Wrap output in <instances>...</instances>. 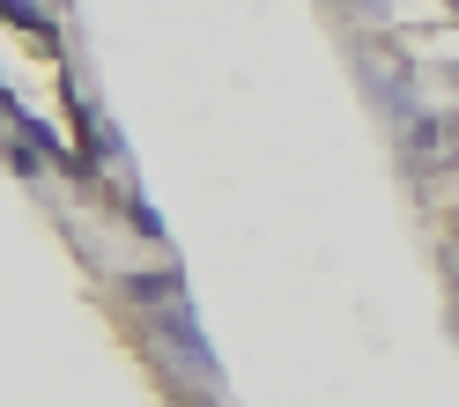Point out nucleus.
Here are the masks:
<instances>
[{"mask_svg":"<svg viewBox=\"0 0 459 407\" xmlns=\"http://www.w3.org/2000/svg\"><path fill=\"white\" fill-rule=\"evenodd\" d=\"M363 82H370V97H378L385 111H393V119H408V111H415V90H408V67H400V60H370V52H363Z\"/></svg>","mask_w":459,"mask_h":407,"instance_id":"1","label":"nucleus"},{"mask_svg":"<svg viewBox=\"0 0 459 407\" xmlns=\"http://www.w3.org/2000/svg\"><path fill=\"white\" fill-rule=\"evenodd\" d=\"M0 8H8L22 30H45V8H38V0H0Z\"/></svg>","mask_w":459,"mask_h":407,"instance_id":"2","label":"nucleus"},{"mask_svg":"<svg viewBox=\"0 0 459 407\" xmlns=\"http://www.w3.org/2000/svg\"><path fill=\"white\" fill-rule=\"evenodd\" d=\"M349 8H356L363 22H378V15H385V0H349Z\"/></svg>","mask_w":459,"mask_h":407,"instance_id":"3","label":"nucleus"},{"mask_svg":"<svg viewBox=\"0 0 459 407\" xmlns=\"http://www.w3.org/2000/svg\"><path fill=\"white\" fill-rule=\"evenodd\" d=\"M452 15H459V0H452Z\"/></svg>","mask_w":459,"mask_h":407,"instance_id":"4","label":"nucleus"}]
</instances>
